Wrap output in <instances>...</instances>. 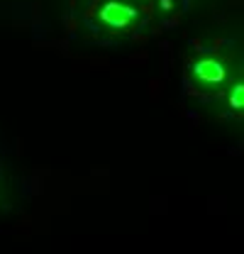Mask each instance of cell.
<instances>
[{
  "label": "cell",
  "instance_id": "obj_1",
  "mask_svg": "<svg viewBox=\"0 0 244 254\" xmlns=\"http://www.w3.org/2000/svg\"><path fill=\"white\" fill-rule=\"evenodd\" d=\"M134 17H137V10H134V7H127V5H120V2H108V5L100 10V20H103L108 27H115V30L127 27Z\"/></svg>",
  "mask_w": 244,
  "mask_h": 254
},
{
  "label": "cell",
  "instance_id": "obj_2",
  "mask_svg": "<svg viewBox=\"0 0 244 254\" xmlns=\"http://www.w3.org/2000/svg\"><path fill=\"white\" fill-rule=\"evenodd\" d=\"M193 71H195V76H198L200 81H205V83H220V81L225 78V66L220 62H215V59L198 62Z\"/></svg>",
  "mask_w": 244,
  "mask_h": 254
},
{
  "label": "cell",
  "instance_id": "obj_3",
  "mask_svg": "<svg viewBox=\"0 0 244 254\" xmlns=\"http://www.w3.org/2000/svg\"><path fill=\"white\" fill-rule=\"evenodd\" d=\"M230 105H232L235 110H244V83H240V86L232 88V93H230Z\"/></svg>",
  "mask_w": 244,
  "mask_h": 254
}]
</instances>
